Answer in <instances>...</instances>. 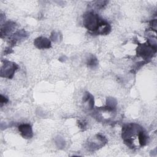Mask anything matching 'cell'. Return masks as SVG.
I'll return each mask as SVG.
<instances>
[{"label":"cell","instance_id":"obj_1","mask_svg":"<svg viewBox=\"0 0 157 157\" xmlns=\"http://www.w3.org/2000/svg\"><path fill=\"white\" fill-rule=\"evenodd\" d=\"M83 23L88 31L96 34L106 35L111 31L110 25L93 12H88L83 15Z\"/></svg>","mask_w":157,"mask_h":157},{"label":"cell","instance_id":"obj_2","mask_svg":"<svg viewBox=\"0 0 157 157\" xmlns=\"http://www.w3.org/2000/svg\"><path fill=\"white\" fill-rule=\"evenodd\" d=\"M143 128L134 123H131L124 125L122 128V138L124 144L129 148H133V137H137L138 140L139 133Z\"/></svg>","mask_w":157,"mask_h":157},{"label":"cell","instance_id":"obj_3","mask_svg":"<svg viewBox=\"0 0 157 157\" xmlns=\"http://www.w3.org/2000/svg\"><path fill=\"white\" fill-rule=\"evenodd\" d=\"M156 45L150 43L139 44L136 50L137 55L141 56L144 59L150 58L156 53Z\"/></svg>","mask_w":157,"mask_h":157},{"label":"cell","instance_id":"obj_4","mask_svg":"<svg viewBox=\"0 0 157 157\" xmlns=\"http://www.w3.org/2000/svg\"><path fill=\"white\" fill-rule=\"evenodd\" d=\"M18 68V65L13 62L5 61L1 68V77L7 78H12L15 72Z\"/></svg>","mask_w":157,"mask_h":157},{"label":"cell","instance_id":"obj_5","mask_svg":"<svg viewBox=\"0 0 157 157\" xmlns=\"http://www.w3.org/2000/svg\"><path fill=\"white\" fill-rule=\"evenodd\" d=\"M20 135L25 139H31L33 136L32 127L29 124H21L18 126Z\"/></svg>","mask_w":157,"mask_h":157},{"label":"cell","instance_id":"obj_6","mask_svg":"<svg viewBox=\"0 0 157 157\" xmlns=\"http://www.w3.org/2000/svg\"><path fill=\"white\" fill-rule=\"evenodd\" d=\"M34 44L39 49L49 48L51 47V42L49 39L44 37H39L35 39Z\"/></svg>","mask_w":157,"mask_h":157},{"label":"cell","instance_id":"obj_7","mask_svg":"<svg viewBox=\"0 0 157 157\" xmlns=\"http://www.w3.org/2000/svg\"><path fill=\"white\" fill-rule=\"evenodd\" d=\"M15 23L12 22V21H8L4 24L3 26L1 27V37L2 36H6L9 33H10L13 29L15 28Z\"/></svg>","mask_w":157,"mask_h":157},{"label":"cell","instance_id":"obj_8","mask_svg":"<svg viewBox=\"0 0 157 157\" xmlns=\"http://www.w3.org/2000/svg\"><path fill=\"white\" fill-rule=\"evenodd\" d=\"M83 102L85 104H86L88 109H91L94 106V98L89 93H86L83 98Z\"/></svg>","mask_w":157,"mask_h":157},{"label":"cell","instance_id":"obj_9","mask_svg":"<svg viewBox=\"0 0 157 157\" xmlns=\"http://www.w3.org/2000/svg\"><path fill=\"white\" fill-rule=\"evenodd\" d=\"M87 65L88 67H94L95 66H96L98 64V60L96 59V58H95L94 56L91 55L88 59H87Z\"/></svg>","mask_w":157,"mask_h":157},{"label":"cell","instance_id":"obj_10","mask_svg":"<svg viewBox=\"0 0 157 157\" xmlns=\"http://www.w3.org/2000/svg\"><path fill=\"white\" fill-rule=\"evenodd\" d=\"M8 102V99L4 96L2 94H1V97H0V103H1V106H2L4 104H6Z\"/></svg>","mask_w":157,"mask_h":157}]
</instances>
